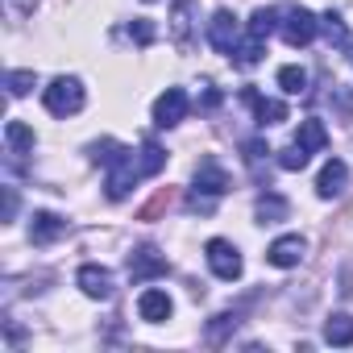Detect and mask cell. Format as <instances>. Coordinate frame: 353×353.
I'll return each mask as SVG.
<instances>
[{
  "label": "cell",
  "mask_w": 353,
  "mask_h": 353,
  "mask_svg": "<svg viewBox=\"0 0 353 353\" xmlns=\"http://www.w3.org/2000/svg\"><path fill=\"white\" fill-rule=\"evenodd\" d=\"M188 108H192V100H188L183 88H166V92L154 100V125H158V129H174V125L188 117Z\"/></svg>",
  "instance_id": "obj_5"
},
{
  "label": "cell",
  "mask_w": 353,
  "mask_h": 353,
  "mask_svg": "<svg viewBox=\"0 0 353 353\" xmlns=\"http://www.w3.org/2000/svg\"><path fill=\"white\" fill-rule=\"evenodd\" d=\"M345 188H349V166L341 158H328L324 170H320V179H316V196L320 200H336V196H345Z\"/></svg>",
  "instance_id": "obj_11"
},
{
  "label": "cell",
  "mask_w": 353,
  "mask_h": 353,
  "mask_svg": "<svg viewBox=\"0 0 353 353\" xmlns=\"http://www.w3.org/2000/svg\"><path fill=\"white\" fill-rule=\"evenodd\" d=\"M241 100L254 108L258 125H283V121H287V104H283V100H266V96H258L254 88H245V92H241Z\"/></svg>",
  "instance_id": "obj_13"
},
{
  "label": "cell",
  "mask_w": 353,
  "mask_h": 353,
  "mask_svg": "<svg viewBox=\"0 0 353 353\" xmlns=\"http://www.w3.org/2000/svg\"><path fill=\"white\" fill-rule=\"evenodd\" d=\"M324 341L328 345H353V316L349 312H332L328 320H324Z\"/></svg>",
  "instance_id": "obj_17"
},
{
  "label": "cell",
  "mask_w": 353,
  "mask_h": 353,
  "mask_svg": "<svg viewBox=\"0 0 353 353\" xmlns=\"http://www.w3.org/2000/svg\"><path fill=\"white\" fill-rule=\"evenodd\" d=\"M204 258H208V270H212L216 279H225V283H237L241 270H245L241 250H237L233 241H225V237H212V241L204 245Z\"/></svg>",
  "instance_id": "obj_2"
},
{
  "label": "cell",
  "mask_w": 353,
  "mask_h": 353,
  "mask_svg": "<svg viewBox=\"0 0 353 353\" xmlns=\"http://www.w3.org/2000/svg\"><path fill=\"white\" fill-rule=\"evenodd\" d=\"M208 42H212L216 54L233 59V50H237V42H241V26H237V17H233L229 9H216V13H212V21H208Z\"/></svg>",
  "instance_id": "obj_4"
},
{
  "label": "cell",
  "mask_w": 353,
  "mask_h": 353,
  "mask_svg": "<svg viewBox=\"0 0 353 353\" xmlns=\"http://www.w3.org/2000/svg\"><path fill=\"white\" fill-rule=\"evenodd\" d=\"M196 192H204V196H225L229 192V174H225V166L216 162V158H204L200 162V170H196Z\"/></svg>",
  "instance_id": "obj_12"
},
{
  "label": "cell",
  "mask_w": 353,
  "mask_h": 353,
  "mask_svg": "<svg viewBox=\"0 0 353 353\" xmlns=\"http://www.w3.org/2000/svg\"><path fill=\"white\" fill-rule=\"evenodd\" d=\"M88 154H92V162L112 166V162L125 154V145H121V141H112V137H100V141H92V145H88Z\"/></svg>",
  "instance_id": "obj_23"
},
{
  "label": "cell",
  "mask_w": 353,
  "mask_h": 353,
  "mask_svg": "<svg viewBox=\"0 0 353 353\" xmlns=\"http://www.w3.org/2000/svg\"><path fill=\"white\" fill-rule=\"evenodd\" d=\"M254 212H258V221H262V225H274V221H287V212H291V208H287V200H283V196H262Z\"/></svg>",
  "instance_id": "obj_21"
},
{
  "label": "cell",
  "mask_w": 353,
  "mask_h": 353,
  "mask_svg": "<svg viewBox=\"0 0 353 353\" xmlns=\"http://www.w3.org/2000/svg\"><path fill=\"white\" fill-rule=\"evenodd\" d=\"M42 104H46L50 117H75L88 104V92H83V83L75 75H59V79H50L42 88Z\"/></svg>",
  "instance_id": "obj_1"
},
{
  "label": "cell",
  "mask_w": 353,
  "mask_h": 353,
  "mask_svg": "<svg viewBox=\"0 0 353 353\" xmlns=\"http://www.w3.org/2000/svg\"><path fill=\"white\" fill-rule=\"evenodd\" d=\"M13 212H17V192L5 188V208H0V221H13Z\"/></svg>",
  "instance_id": "obj_32"
},
{
  "label": "cell",
  "mask_w": 353,
  "mask_h": 353,
  "mask_svg": "<svg viewBox=\"0 0 353 353\" xmlns=\"http://www.w3.org/2000/svg\"><path fill=\"white\" fill-rule=\"evenodd\" d=\"M34 83H38V79H34V71H9V75H5V88H9V96H13V100H17V96H26Z\"/></svg>",
  "instance_id": "obj_27"
},
{
  "label": "cell",
  "mask_w": 353,
  "mask_h": 353,
  "mask_svg": "<svg viewBox=\"0 0 353 353\" xmlns=\"http://www.w3.org/2000/svg\"><path fill=\"white\" fill-rule=\"evenodd\" d=\"M137 162H141V174H158V170L166 166V154H162V145L145 141V145H141V154H137Z\"/></svg>",
  "instance_id": "obj_25"
},
{
  "label": "cell",
  "mask_w": 353,
  "mask_h": 353,
  "mask_svg": "<svg viewBox=\"0 0 353 353\" xmlns=\"http://www.w3.org/2000/svg\"><path fill=\"white\" fill-rule=\"evenodd\" d=\"M303 254H307V241H303L299 233H287V237H274V241H270L266 262H270V266H279V270H291V266H299V262H303Z\"/></svg>",
  "instance_id": "obj_8"
},
{
  "label": "cell",
  "mask_w": 353,
  "mask_h": 353,
  "mask_svg": "<svg viewBox=\"0 0 353 353\" xmlns=\"http://www.w3.org/2000/svg\"><path fill=\"white\" fill-rule=\"evenodd\" d=\"M75 283H79V291H83L88 299H108V295L117 291L112 270H108V266H96V262H83L79 274H75Z\"/></svg>",
  "instance_id": "obj_7"
},
{
  "label": "cell",
  "mask_w": 353,
  "mask_h": 353,
  "mask_svg": "<svg viewBox=\"0 0 353 353\" xmlns=\"http://www.w3.org/2000/svg\"><path fill=\"white\" fill-rule=\"evenodd\" d=\"M170 312H174V303H170V295H166L162 287H145V291L137 295V316H141L145 324H166Z\"/></svg>",
  "instance_id": "obj_10"
},
{
  "label": "cell",
  "mask_w": 353,
  "mask_h": 353,
  "mask_svg": "<svg viewBox=\"0 0 353 353\" xmlns=\"http://www.w3.org/2000/svg\"><path fill=\"white\" fill-rule=\"evenodd\" d=\"M295 141H299L307 154H320V150L328 145V129H324L320 121H299V133H295Z\"/></svg>",
  "instance_id": "obj_19"
},
{
  "label": "cell",
  "mask_w": 353,
  "mask_h": 353,
  "mask_svg": "<svg viewBox=\"0 0 353 353\" xmlns=\"http://www.w3.org/2000/svg\"><path fill=\"white\" fill-rule=\"evenodd\" d=\"M262 54H266V38L245 34V38L237 42V50H233V63H237V67H258V63H262Z\"/></svg>",
  "instance_id": "obj_18"
},
{
  "label": "cell",
  "mask_w": 353,
  "mask_h": 353,
  "mask_svg": "<svg viewBox=\"0 0 353 353\" xmlns=\"http://www.w3.org/2000/svg\"><path fill=\"white\" fill-rule=\"evenodd\" d=\"M170 38L179 42L183 50L192 46V0H174V13H170Z\"/></svg>",
  "instance_id": "obj_15"
},
{
  "label": "cell",
  "mask_w": 353,
  "mask_h": 353,
  "mask_svg": "<svg viewBox=\"0 0 353 353\" xmlns=\"http://www.w3.org/2000/svg\"><path fill=\"white\" fill-rule=\"evenodd\" d=\"M250 34L270 38V34H274V9H258V13L250 17Z\"/></svg>",
  "instance_id": "obj_28"
},
{
  "label": "cell",
  "mask_w": 353,
  "mask_h": 353,
  "mask_svg": "<svg viewBox=\"0 0 353 353\" xmlns=\"http://www.w3.org/2000/svg\"><path fill=\"white\" fill-rule=\"evenodd\" d=\"M137 179H145V174H141V162H137L133 150H125V154L108 166V183H104V188H108V200H125Z\"/></svg>",
  "instance_id": "obj_3"
},
{
  "label": "cell",
  "mask_w": 353,
  "mask_h": 353,
  "mask_svg": "<svg viewBox=\"0 0 353 353\" xmlns=\"http://www.w3.org/2000/svg\"><path fill=\"white\" fill-rule=\"evenodd\" d=\"M5 141H9L13 154H30L38 137H34V129H30L26 121H9V125H5Z\"/></svg>",
  "instance_id": "obj_20"
},
{
  "label": "cell",
  "mask_w": 353,
  "mask_h": 353,
  "mask_svg": "<svg viewBox=\"0 0 353 353\" xmlns=\"http://www.w3.org/2000/svg\"><path fill=\"white\" fill-rule=\"evenodd\" d=\"M125 270H129L133 283H150V279H162V274H166V258H162L154 245H141V250L129 254V266H125Z\"/></svg>",
  "instance_id": "obj_9"
},
{
  "label": "cell",
  "mask_w": 353,
  "mask_h": 353,
  "mask_svg": "<svg viewBox=\"0 0 353 353\" xmlns=\"http://www.w3.org/2000/svg\"><path fill=\"white\" fill-rule=\"evenodd\" d=\"M233 328H237V312H221V316H216V320L208 324L204 341H208V345H225V336H229Z\"/></svg>",
  "instance_id": "obj_24"
},
{
  "label": "cell",
  "mask_w": 353,
  "mask_h": 353,
  "mask_svg": "<svg viewBox=\"0 0 353 353\" xmlns=\"http://www.w3.org/2000/svg\"><path fill=\"white\" fill-rule=\"evenodd\" d=\"M266 154H270V150H266L262 141H245V162H250V166H258Z\"/></svg>",
  "instance_id": "obj_31"
},
{
  "label": "cell",
  "mask_w": 353,
  "mask_h": 353,
  "mask_svg": "<svg viewBox=\"0 0 353 353\" xmlns=\"http://www.w3.org/2000/svg\"><path fill=\"white\" fill-rule=\"evenodd\" d=\"M332 96H336V108H341V117H345V121H353V92H349V88H336Z\"/></svg>",
  "instance_id": "obj_30"
},
{
  "label": "cell",
  "mask_w": 353,
  "mask_h": 353,
  "mask_svg": "<svg viewBox=\"0 0 353 353\" xmlns=\"http://www.w3.org/2000/svg\"><path fill=\"white\" fill-rule=\"evenodd\" d=\"M63 233H67V221H63V216H54V212H34V221H30L34 245H50V241H59Z\"/></svg>",
  "instance_id": "obj_14"
},
{
  "label": "cell",
  "mask_w": 353,
  "mask_h": 353,
  "mask_svg": "<svg viewBox=\"0 0 353 353\" xmlns=\"http://www.w3.org/2000/svg\"><path fill=\"white\" fill-rule=\"evenodd\" d=\"M307 162H312V154H307L299 141H291L287 150H279V166H283V170H303Z\"/></svg>",
  "instance_id": "obj_26"
},
{
  "label": "cell",
  "mask_w": 353,
  "mask_h": 353,
  "mask_svg": "<svg viewBox=\"0 0 353 353\" xmlns=\"http://www.w3.org/2000/svg\"><path fill=\"white\" fill-rule=\"evenodd\" d=\"M316 34H320V17H316V13L291 9V13L283 17V38H287V46H307V42H316Z\"/></svg>",
  "instance_id": "obj_6"
},
{
  "label": "cell",
  "mask_w": 353,
  "mask_h": 353,
  "mask_svg": "<svg viewBox=\"0 0 353 353\" xmlns=\"http://www.w3.org/2000/svg\"><path fill=\"white\" fill-rule=\"evenodd\" d=\"M129 34H133V42H137V46H150V42H154V26H150L145 17H137V21L129 26Z\"/></svg>",
  "instance_id": "obj_29"
},
{
  "label": "cell",
  "mask_w": 353,
  "mask_h": 353,
  "mask_svg": "<svg viewBox=\"0 0 353 353\" xmlns=\"http://www.w3.org/2000/svg\"><path fill=\"white\" fill-rule=\"evenodd\" d=\"M320 34L328 38V46H336V50H353V34H349V26L341 21V13H324V17H320Z\"/></svg>",
  "instance_id": "obj_16"
},
{
  "label": "cell",
  "mask_w": 353,
  "mask_h": 353,
  "mask_svg": "<svg viewBox=\"0 0 353 353\" xmlns=\"http://www.w3.org/2000/svg\"><path fill=\"white\" fill-rule=\"evenodd\" d=\"M279 88H283L287 96H299V92L307 88V71H303V67H295V63L279 67Z\"/></svg>",
  "instance_id": "obj_22"
}]
</instances>
